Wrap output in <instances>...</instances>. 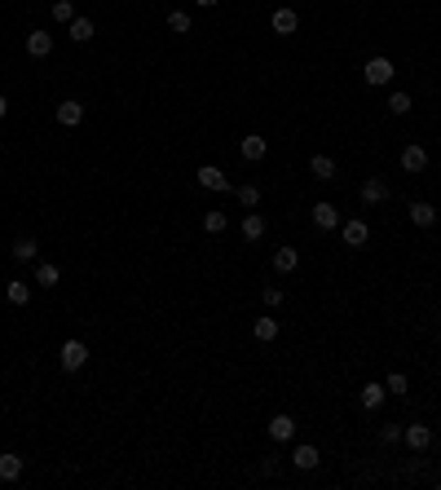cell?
<instances>
[{"mask_svg":"<svg viewBox=\"0 0 441 490\" xmlns=\"http://www.w3.org/2000/svg\"><path fill=\"white\" fill-rule=\"evenodd\" d=\"M265 230H269V221L260 217L256 208H247V217H243V238H247V243H256V238H265Z\"/></svg>","mask_w":441,"mask_h":490,"instance_id":"obj_12","label":"cell"},{"mask_svg":"<svg viewBox=\"0 0 441 490\" xmlns=\"http://www.w3.org/2000/svg\"><path fill=\"white\" fill-rule=\"evenodd\" d=\"M225 225H230V217H225V212H204V230H208V234H225Z\"/></svg>","mask_w":441,"mask_h":490,"instance_id":"obj_28","label":"cell"},{"mask_svg":"<svg viewBox=\"0 0 441 490\" xmlns=\"http://www.w3.org/2000/svg\"><path fill=\"white\" fill-rule=\"evenodd\" d=\"M393 71H397V67H393L388 58H371V62L362 67V80H366V85H388Z\"/></svg>","mask_w":441,"mask_h":490,"instance_id":"obj_4","label":"cell"},{"mask_svg":"<svg viewBox=\"0 0 441 490\" xmlns=\"http://www.w3.org/2000/svg\"><path fill=\"white\" fill-rule=\"evenodd\" d=\"M340 238H344V247H366L371 243V225L362 217H349V221H340Z\"/></svg>","mask_w":441,"mask_h":490,"instance_id":"obj_2","label":"cell"},{"mask_svg":"<svg viewBox=\"0 0 441 490\" xmlns=\"http://www.w3.org/2000/svg\"><path fill=\"white\" fill-rule=\"evenodd\" d=\"M195 177H199V186H204V190H221V195H225V190H234V182L217 168V164H204Z\"/></svg>","mask_w":441,"mask_h":490,"instance_id":"obj_3","label":"cell"},{"mask_svg":"<svg viewBox=\"0 0 441 490\" xmlns=\"http://www.w3.org/2000/svg\"><path fill=\"white\" fill-rule=\"evenodd\" d=\"M57 279H62V270H57V265H49V261L35 265V283H40V288H57Z\"/></svg>","mask_w":441,"mask_h":490,"instance_id":"obj_24","label":"cell"},{"mask_svg":"<svg viewBox=\"0 0 441 490\" xmlns=\"http://www.w3.org/2000/svg\"><path fill=\"white\" fill-rule=\"evenodd\" d=\"M234 199L243 203V208H256V203H260V186H256V182H247V186H234Z\"/></svg>","mask_w":441,"mask_h":490,"instance_id":"obj_26","label":"cell"},{"mask_svg":"<svg viewBox=\"0 0 441 490\" xmlns=\"http://www.w3.org/2000/svg\"><path fill=\"white\" fill-rule=\"evenodd\" d=\"M256 340L260 344H273V340H278V318H256Z\"/></svg>","mask_w":441,"mask_h":490,"instance_id":"obj_23","label":"cell"},{"mask_svg":"<svg viewBox=\"0 0 441 490\" xmlns=\"http://www.w3.org/2000/svg\"><path fill=\"white\" fill-rule=\"evenodd\" d=\"M388 199V182H384V177H366V182H362V203H371V208H375V203H384Z\"/></svg>","mask_w":441,"mask_h":490,"instance_id":"obj_13","label":"cell"},{"mask_svg":"<svg viewBox=\"0 0 441 490\" xmlns=\"http://www.w3.org/2000/svg\"><path fill=\"white\" fill-rule=\"evenodd\" d=\"M9 252H14V261H35V252H40V243H35L31 234H22V238H14V247H9Z\"/></svg>","mask_w":441,"mask_h":490,"instance_id":"obj_22","label":"cell"},{"mask_svg":"<svg viewBox=\"0 0 441 490\" xmlns=\"http://www.w3.org/2000/svg\"><path fill=\"white\" fill-rule=\"evenodd\" d=\"M9 115V102H5V93H0V119H5Z\"/></svg>","mask_w":441,"mask_h":490,"instance_id":"obj_34","label":"cell"},{"mask_svg":"<svg viewBox=\"0 0 441 490\" xmlns=\"http://www.w3.org/2000/svg\"><path fill=\"white\" fill-rule=\"evenodd\" d=\"M406 212H411V221L420 225V230H428V225H437V208H433V203H424V199H415Z\"/></svg>","mask_w":441,"mask_h":490,"instance_id":"obj_14","label":"cell"},{"mask_svg":"<svg viewBox=\"0 0 441 490\" xmlns=\"http://www.w3.org/2000/svg\"><path fill=\"white\" fill-rule=\"evenodd\" d=\"M190 27H195V22H190V14H186V9H172V14H168V31H177V35H190Z\"/></svg>","mask_w":441,"mask_h":490,"instance_id":"obj_27","label":"cell"},{"mask_svg":"<svg viewBox=\"0 0 441 490\" xmlns=\"http://www.w3.org/2000/svg\"><path fill=\"white\" fill-rule=\"evenodd\" d=\"M31 301V283H22V279H9V305H27Z\"/></svg>","mask_w":441,"mask_h":490,"instance_id":"obj_25","label":"cell"},{"mask_svg":"<svg viewBox=\"0 0 441 490\" xmlns=\"http://www.w3.org/2000/svg\"><path fill=\"white\" fill-rule=\"evenodd\" d=\"M27 53H31V58H49V53H53V35H49V31H31V35H27Z\"/></svg>","mask_w":441,"mask_h":490,"instance_id":"obj_16","label":"cell"},{"mask_svg":"<svg viewBox=\"0 0 441 490\" xmlns=\"http://www.w3.org/2000/svg\"><path fill=\"white\" fill-rule=\"evenodd\" d=\"M397 437H402V428H397V424H384V428H379V441H388V446H393Z\"/></svg>","mask_w":441,"mask_h":490,"instance_id":"obj_33","label":"cell"},{"mask_svg":"<svg viewBox=\"0 0 441 490\" xmlns=\"http://www.w3.org/2000/svg\"><path fill=\"white\" fill-rule=\"evenodd\" d=\"M66 35H71V40H75V44H89L93 35H98V27H93V18H84V14H75V18L66 22Z\"/></svg>","mask_w":441,"mask_h":490,"instance_id":"obj_9","label":"cell"},{"mask_svg":"<svg viewBox=\"0 0 441 490\" xmlns=\"http://www.w3.org/2000/svg\"><path fill=\"white\" fill-rule=\"evenodd\" d=\"M388 398V389H384V380H371V385H362V411H379Z\"/></svg>","mask_w":441,"mask_h":490,"instance_id":"obj_11","label":"cell"},{"mask_svg":"<svg viewBox=\"0 0 441 490\" xmlns=\"http://www.w3.org/2000/svg\"><path fill=\"white\" fill-rule=\"evenodd\" d=\"M411 106H415V102H411V93H393V98H388V111H393V115H406Z\"/></svg>","mask_w":441,"mask_h":490,"instance_id":"obj_30","label":"cell"},{"mask_svg":"<svg viewBox=\"0 0 441 490\" xmlns=\"http://www.w3.org/2000/svg\"><path fill=\"white\" fill-rule=\"evenodd\" d=\"M80 119H84V106H80L75 98L57 102V124H62V128H80Z\"/></svg>","mask_w":441,"mask_h":490,"instance_id":"obj_10","label":"cell"},{"mask_svg":"<svg viewBox=\"0 0 441 490\" xmlns=\"http://www.w3.org/2000/svg\"><path fill=\"white\" fill-rule=\"evenodd\" d=\"M265 150H269V141L260 137V133H247L243 141H238V155H243L247 164H256V159H265Z\"/></svg>","mask_w":441,"mask_h":490,"instance_id":"obj_8","label":"cell"},{"mask_svg":"<svg viewBox=\"0 0 441 490\" xmlns=\"http://www.w3.org/2000/svg\"><path fill=\"white\" fill-rule=\"evenodd\" d=\"M384 389L393 393V398H406V389H411V380H406V376H402V371H393V376L384 380Z\"/></svg>","mask_w":441,"mask_h":490,"instance_id":"obj_29","label":"cell"},{"mask_svg":"<svg viewBox=\"0 0 441 490\" xmlns=\"http://www.w3.org/2000/svg\"><path fill=\"white\" fill-rule=\"evenodd\" d=\"M309 173H314L318 182H336V159H331V155H314V159H309Z\"/></svg>","mask_w":441,"mask_h":490,"instance_id":"obj_20","label":"cell"},{"mask_svg":"<svg viewBox=\"0 0 441 490\" xmlns=\"http://www.w3.org/2000/svg\"><path fill=\"white\" fill-rule=\"evenodd\" d=\"M260 301H265L269 309H278L282 305V288H265V292H260Z\"/></svg>","mask_w":441,"mask_h":490,"instance_id":"obj_32","label":"cell"},{"mask_svg":"<svg viewBox=\"0 0 441 490\" xmlns=\"http://www.w3.org/2000/svg\"><path fill=\"white\" fill-rule=\"evenodd\" d=\"M18 477H22V455L5 450V455H0V482H18Z\"/></svg>","mask_w":441,"mask_h":490,"instance_id":"obj_21","label":"cell"},{"mask_svg":"<svg viewBox=\"0 0 441 490\" xmlns=\"http://www.w3.org/2000/svg\"><path fill=\"white\" fill-rule=\"evenodd\" d=\"M57 362H62V371H80V367L89 362V344H84V340H62Z\"/></svg>","mask_w":441,"mask_h":490,"instance_id":"obj_1","label":"cell"},{"mask_svg":"<svg viewBox=\"0 0 441 490\" xmlns=\"http://www.w3.org/2000/svg\"><path fill=\"white\" fill-rule=\"evenodd\" d=\"M269 27H273V35H296V27H300V14H296V9H273Z\"/></svg>","mask_w":441,"mask_h":490,"instance_id":"obj_7","label":"cell"},{"mask_svg":"<svg viewBox=\"0 0 441 490\" xmlns=\"http://www.w3.org/2000/svg\"><path fill=\"white\" fill-rule=\"evenodd\" d=\"M195 5H204V9H212V5H217V0H195Z\"/></svg>","mask_w":441,"mask_h":490,"instance_id":"obj_35","label":"cell"},{"mask_svg":"<svg viewBox=\"0 0 441 490\" xmlns=\"http://www.w3.org/2000/svg\"><path fill=\"white\" fill-rule=\"evenodd\" d=\"M318 460H323V455H318V446H309V441H305V446H296V450H291V464H296V469H300V473L318 469Z\"/></svg>","mask_w":441,"mask_h":490,"instance_id":"obj_19","label":"cell"},{"mask_svg":"<svg viewBox=\"0 0 441 490\" xmlns=\"http://www.w3.org/2000/svg\"><path fill=\"white\" fill-rule=\"evenodd\" d=\"M53 18L57 22H71V18H75V5H71V0H53Z\"/></svg>","mask_w":441,"mask_h":490,"instance_id":"obj_31","label":"cell"},{"mask_svg":"<svg viewBox=\"0 0 441 490\" xmlns=\"http://www.w3.org/2000/svg\"><path fill=\"white\" fill-rule=\"evenodd\" d=\"M402 441H406L411 450H428V446H433V428H428V424H406V428H402Z\"/></svg>","mask_w":441,"mask_h":490,"instance_id":"obj_5","label":"cell"},{"mask_svg":"<svg viewBox=\"0 0 441 490\" xmlns=\"http://www.w3.org/2000/svg\"><path fill=\"white\" fill-rule=\"evenodd\" d=\"M291 433H296V420H291L287 411L269 420V437H273V441H291Z\"/></svg>","mask_w":441,"mask_h":490,"instance_id":"obj_18","label":"cell"},{"mask_svg":"<svg viewBox=\"0 0 441 490\" xmlns=\"http://www.w3.org/2000/svg\"><path fill=\"white\" fill-rule=\"evenodd\" d=\"M314 225H318V230H340V208H336V203H314Z\"/></svg>","mask_w":441,"mask_h":490,"instance_id":"obj_6","label":"cell"},{"mask_svg":"<svg viewBox=\"0 0 441 490\" xmlns=\"http://www.w3.org/2000/svg\"><path fill=\"white\" fill-rule=\"evenodd\" d=\"M402 168H406V173H424V168H428V150L411 141V146L402 150Z\"/></svg>","mask_w":441,"mask_h":490,"instance_id":"obj_15","label":"cell"},{"mask_svg":"<svg viewBox=\"0 0 441 490\" xmlns=\"http://www.w3.org/2000/svg\"><path fill=\"white\" fill-rule=\"evenodd\" d=\"M273 270H278V274H296V270H300V252H296V247H278V252H273Z\"/></svg>","mask_w":441,"mask_h":490,"instance_id":"obj_17","label":"cell"}]
</instances>
